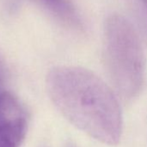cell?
<instances>
[{
  "mask_svg": "<svg viewBox=\"0 0 147 147\" xmlns=\"http://www.w3.org/2000/svg\"><path fill=\"white\" fill-rule=\"evenodd\" d=\"M47 89L70 123L103 144H119L123 130L119 101L96 74L81 67H55L47 74Z\"/></svg>",
  "mask_w": 147,
  "mask_h": 147,
  "instance_id": "1",
  "label": "cell"
},
{
  "mask_svg": "<svg viewBox=\"0 0 147 147\" xmlns=\"http://www.w3.org/2000/svg\"><path fill=\"white\" fill-rule=\"evenodd\" d=\"M104 57L115 92L125 101L136 98L146 77V57L140 36L129 20L112 14L105 21Z\"/></svg>",
  "mask_w": 147,
  "mask_h": 147,
  "instance_id": "2",
  "label": "cell"
},
{
  "mask_svg": "<svg viewBox=\"0 0 147 147\" xmlns=\"http://www.w3.org/2000/svg\"><path fill=\"white\" fill-rule=\"evenodd\" d=\"M27 131L26 113L10 93L0 91V147H19Z\"/></svg>",
  "mask_w": 147,
  "mask_h": 147,
  "instance_id": "3",
  "label": "cell"
},
{
  "mask_svg": "<svg viewBox=\"0 0 147 147\" xmlns=\"http://www.w3.org/2000/svg\"><path fill=\"white\" fill-rule=\"evenodd\" d=\"M141 2H142L143 5L145 6V8L147 10V0H141Z\"/></svg>",
  "mask_w": 147,
  "mask_h": 147,
  "instance_id": "4",
  "label": "cell"
},
{
  "mask_svg": "<svg viewBox=\"0 0 147 147\" xmlns=\"http://www.w3.org/2000/svg\"><path fill=\"white\" fill-rule=\"evenodd\" d=\"M0 80H1V71H0Z\"/></svg>",
  "mask_w": 147,
  "mask_h": 147,
  "instance_id": "5",
  "label": "cell"
}]
</instances>
